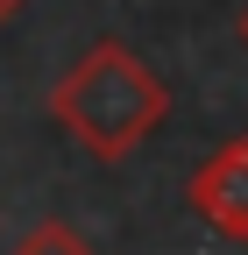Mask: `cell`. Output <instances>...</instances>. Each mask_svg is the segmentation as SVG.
Returning a JSON list of instances; mask_svg holds the SVG:
<instances>
[{"instance_id": "3957f363", "label": "cell", "mask_w": 248, "mask_h": 255, "mask_svg": "<svg viewBox=\"0 0 248 255\" xmlns=\"http://www.w3.org/2000/svg\"><path fill=\"white\" fill-rule=\"evenodd\" d=\"M7 255H100V248H92V241L71 227V220H36V227H28Z\"/></svg>"}, {"instance_id": "277c9868", "label": "cell", "mask_w": 248, "mask_h": 255, "mask_svg": "<svg viewBox=\"0 0 248 255\" xmlns=\"http://www.w3.org/2000/svg\"><path fill=\"white\" fill-rule=\"evenodd\" d=\"M14 7H21V0H0V21H14Z\"/></svg>"}, {"instance_id": "7a4b0ae2", "label": "cell", "mask_w": 248, "mask_h": 255, "mask_svg": "<svg viewBox=\"0 0 248 255\" xmlns=\"http://www.w3.org/2000/svg\"><path fill=\"white\" fill-rule=\"evenodd\" d=\"M184 199H192V213L213 234H227L234 248H248V135L213 149L206 163L184 177Z\"/></svg>"}, {"instance_id": "5b68a950", "label": "cell", "mask_w": 248, "mask_h": 255, "mask_svg": "<svg viewBox=\"0 0 248 255\" xmlns=\"http://www.w3.org/2000/svg\"><path fill=\"white\" fill-rule=\"evenodd\" d=\"M234 28H241V50H248V7H241V21H234Z\"/></svg>"}, {"instance_id": "6da1fadb", "label": "cell", "mask_w": 248, "mask_h": 255, "mask_svg": "<svg viewBox=\"0 0 248 255\" xmlns=\"http://www.w3.org/2000/svg\"><path fill=\"white\" fill-rule=\"evenodd\" d=\"M50 121L64 128L85 156L121 163V156H135L170 121V85L149 71L128 43L107 36V43H92L71 71L50 85Z\"/></svg>"}]
</instances>
